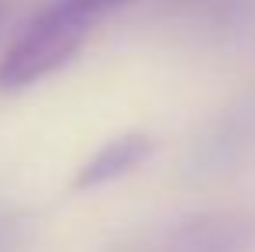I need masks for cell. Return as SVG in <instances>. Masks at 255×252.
<instances>
[{
  "label": "cell",
  "instance_id": "6da1fadb",
  "mask_svg": "<svg viewBox=\"0 0 255 252\" xmlns=\"http://www.w3.org/2000/svg\"><path fill=\"white\" fill-rule=\"evenodd\" d=\"M86 31L90 21L76 17L66 3L55 0L52 7H45L0 59V90L17 93L62 69L86 42Z\"/></svg>",
  "mask_w": 255,
  "mask_h": 252
},
{
  "label": "cell",
  "instance_id": "7a4b0ae2",
  "mask_svg": "<svg viewBox=\"0 0 255 252\" xmlns=\"http://www.w3.org/2000/svg\"><path fill=\"white\" fill-rule=\"evenodd\" d=\"M176 252H249L255 246V218L200 214L176 228Z\"/></svg>",
  "mask_w": 255,
  "mask_h": 252
},
{
  "label": "cell",
  "instance_id": "3957f363",
  "mask_svg": "<svg viewBox=\"0 0 255 252\" xmlns=\"http://www.w3.org/2000/svg\"><path fill=\"white\" fill-rule=\"evenodd\" d=\"M155 152V142L141 131H128V135H118L111 138L107 145H100L90 159H86L76 180H73V190H97L118 176H128L131 169L145 166Z\"/></svg>",
  "mask_w": 255,
  "mask_h": 252
},
{
  "label": "cell",
  "instance_id": "277c9868",
  "mask_svg": "<svg viewBox=\"0 0 255 252\" xmlns=\"http://www.w3.org/2000/svg\"><path fill=\"white\" fill-rule=\"evenodd\" d=\"M59 3H66L76 17H83V21H97L100 14H107V10H118V7H128V3H134V0H59Z\"/></svg>",
  "mask_w": 255,
  "mask_h": 252
},
{
  "label": "cell",
  "instance_id": "5b68a950",
  "mask_svg": "<svg viewBox=\"0 0 255 252\" xmlns=\"http://www.w3.org/2000/svg\"><path fill=\"white\" fill-rule=\"evenodd\" d=\"M10 10H14V0H0V28L7 24V17H10Z\"/></svg>",
  "mask_w": 255,
  "mask_h": 252
}]
</instances>
